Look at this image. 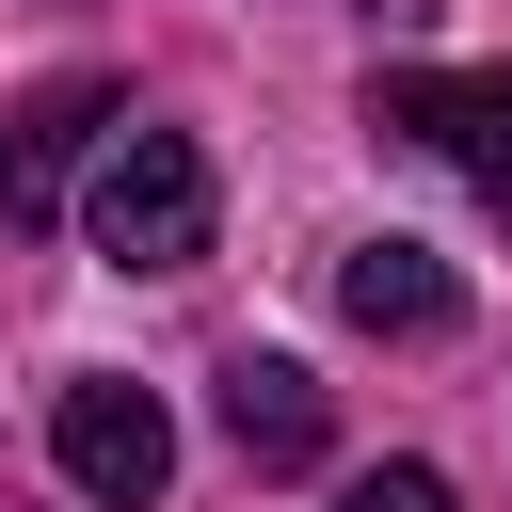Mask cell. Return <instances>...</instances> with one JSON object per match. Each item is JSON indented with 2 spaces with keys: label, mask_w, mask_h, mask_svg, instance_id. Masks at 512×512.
<instances>
[{
  "label": "cell",
  "mask_w": 512,
  "mask_h": 512,
  "mask_svg": "<svg viewBox=\"0 0 512 512\" xmlns=\"http://www.w3.org/2000/svg\"><path fill=\"white\" fill-rule=\"evenodd\" d=\"M48 448H64V480H80L96 512H144V496L176 480V416H160L144 384H64Z\"/></svg>",
  "instance_id": "obj_3"
},
{
  "label": "cell",
  "mask_w": 512,
  "mask_h": 512,
  "mask_svg": "<svg viewBox=\"0 0 512 512\" xmlns=\"http://www.w3.org/2000/svg\"><path fill=\"white\" fill-rule=\"evenodd\" d=\"M208 224H224V192H208V144H192V128H96L80 240H96L112 272H192Z\"/></svg>",
  "instance_id": "obj_1"
},
{
  "label": "cell",
  "mask_w": 512,
  "mask_h": 512,
  "mask_svg": "<svg viewBox=\"0 0 512 512\" xmlns=\"http://www.w3.org/2000/svg\"><path fill=\"white\" fill-rule=\"evenodd\" d=\"M224 432H240V464L304 480V464H320V384H304L288 352H240V368H224Z\"/></svg>",
  "instance_id": "obj_6"
},
{
  "label": "cell",
  "mask_w": 512,
  "mask_h": 512,
  "mask_svg": "<svg viewBox=\"0 0 512 512\" xmlns=\"http://www.w3.org/2000/svg\"><path fill=\"white\" fill-rule=\"evenodd\" d=\"M336 512H448V480H432V464H384V480H352Z\"/></svg>",
  "instance_id": "obj_7"
},
{
  "label": "cell",
  "mask_w": 512,
  "mask_h": 512,
  "mask_svg": "<svg viewBox=\"0 0 512 512\" xmlns=\"http://www.w3.org/2000/svg\"><path fill=\"white\" fill-rule=\"evenodd\" d=\"M96 128H112V80H32V96L0 112V240L64 208V160H80Z\"/></svg>",
  "instance_id": "obj_4"
},
{
  "label": "cell",
  "mask_w": 512,
  "mask_h": 512,
  "mask_svg": "<svg viewBox=\"0 0 512 512\" xmlns=\"http://www.w3.org/2000/svg\"><path fill=\"white\" fill-rule=\"evenodd\" d=\"M336 304H352L368 336H448V320H464V288H448L432 240H352V256H336Z\"/></svg>",
  "instance_id": "obj_5"
},
{
  "label": "cell",
  "mask_w": 512,
  "mask_h": 512,
  "mask_svg": "<svg viewBox=\"0 0 512 512\" xmlns=\"http://www.w3.org/2000/svg\"><path fill=\"white\" fill-rule=\"evenodd\" d=\"M368 128H384V144H432V160L512 224V64H464V80H368Z\"/></svg>",
  "instance_id": "obj_2"
}]
</instances>
